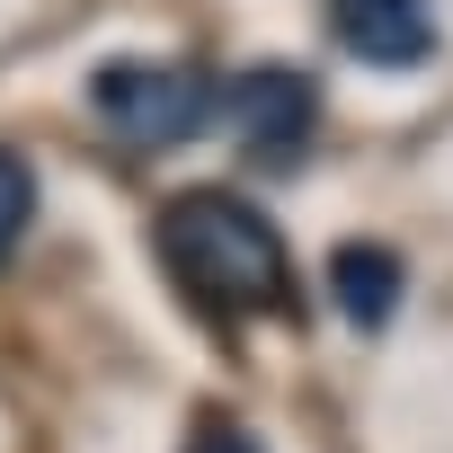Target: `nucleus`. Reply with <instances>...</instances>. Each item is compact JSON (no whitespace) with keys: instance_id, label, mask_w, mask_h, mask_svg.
<instances>
[{"instance_id":"obj_7","label":"nucleus","mask_w":453,"mask_h":453,"mask_svg":"<svg viewBox=\"0 0 453 453\" xmlns=\"http://www.w3.org/2000/svg\"><path fill=\"white\" fill-rule=\"evenodd\" d=\"M187 453H267V444H258V435H250V426H232V418H204V426H196V444H187Z\"/></svg>"},{"instance_id":"obj_3","label":"nucleus","mask_w":453,"mask_h":453,"mask_svg":"<svg viewBox=\"0 0 453 453\" xmlns=\"http://www.w3.org/2000/svg\"><path fill=\"white\" fill-rule=\"evenodd\" d=\"M222 134L250 169H294L320 134V81L258 63V72H222Z\"/></svg>"},{"instance_id":"obj_5","label":"nucleus","mask_w":453,"mask_h":453,"mask_svg":"<svg viewBox=\"0 0 453 453\" xmlns=\"http://www.w3.org/2000/svg\"><path fill=\"white\" fill-rule=\"evenodd\" d=\"M329 303H338V320L356 338H382L400 320V303H409V258L382 250V241H338L329 250Z\"/></svg>"},{"instance_id":"obj_1","label":"nucleus","mask_w":453,"mask_h":453,"mask_svg":"<svg viewBox=\"0 0 453 453\" xmlns=\"http://www.w3.org/2000/svg\"><path fill=\"white\" fill-rule=\"evenodd\" d=\"M151 258L169 267L178 303L204 311L213 329L241 320H285L294 311V250L276 213H258L232 187H187L151 213Z\"/></svg>"},{"instance_id":"obj_6","label":"nucleus","mask_w":453,"mask_h":453,"mask_svg":"<svg viewBox=\"0 0 453 453\" xmlns=\"http://www.w3.org/2000/svg\"><path fill=\"white\" fill-rule=\"evenodd\" d=\"M27 222H36V169H27V151H10V142H0V267L19 258Z\"/></svg>"},{"instance_id":"obj_4","label":"nucleus","mask_w":453,"mask_h":453,"mask_svg":"<svg viewBox=\"0 0 453 453\" xmlns=\"http://www.w3.org/2000/svg\"><path fill=\"white\" fill-rule=\"evenodd\" d=\"M320 10H329V36L365 72H426L444 45L435 0H320Z\"/></svg>"},{"instance_id":"obj_2","label":"nucleus","mask_w":453,"mask_h":453,"mask_svg":"<svg viewBox=\"0 0 453 453\" xmlns=\"http://www.w3.org/2000/svg\"><path fill=\"white\" fill-rule=\"evenodd\" d=\"M89 116L116 151L160 160L196 134H222V72L213 63H98L89 72Z\"/></svg>"}]
</instances>
